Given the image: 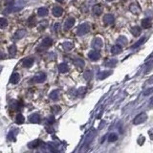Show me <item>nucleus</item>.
Here are the masks:
<instances>
[{"label":"nucleus","instance_id":"e433bc0d","mask_svg":"<svg viewBox=\"0 0 153 153\" xmlns=\"http://www.w3.org/2000/svg\"><path fill=\"white\" fill-rule=\"evenodd\" d=\"M55 117H54V116L49 117V118L47 119V123L49 124H53L54 123H55Z\"/></svg>","mask_w":153,"mask_h":153},{"label":"nucleus","instance_id":"412c9836","mask_svg":"<svg viewBox=\"0 0 153 153\" xmlns=\"http://www.w3.org/2000/svg\"><path fill=\"white\" fill-rule=\"evenodd\" d=\"M151 25H152V23H151V20L149 18H145L142 21V26L144 27V28H145V29L150 28Z\"/></svg>","mask_w":153,"mask_h":153},{"label":"nucleus","instance_id":"f257e3e1","mask_svg":"<svg viewBox=\"0 0 153 153\" xmlns=\"http://www.w3.org/2000/svg\"><path fill=\"white\" fill-rule=\"evenodd\" d=\"M90 31V25L88 23H83L79 25L78 30H76V34L78 35H84Z\"/></svg>","mask_w":153,"mask_h":153},{"label":"nucleus","instance_id":"aec40b11","mask_svg":"<svg viewBox=\"0 0 153 153\" xmlns=\"http://www.w3.org/2000/svg\"><path fill=\"white\" fill-rule=\"evenodd\" d=\"M69 70V67L68 65L66 63H60L59 65H58V71L60 72V73H66V72Z\"/></svg>","mask_w":153,"mask_h":153},{"label":"nucleus","instance_id":"20e7f679","mask_svg":"<svg viewBox=\"0 0 153 153\" xmlns=\"http://www.w3.org/2000/svg\"><path fill=\"white\" fill-rule=\"evenodd\" d=\"M45 79H46V74L43 73V72L37 73L34 78V80L37 82V83H41V82L45 81Z\"/></svg>","mask_w":153,"mask_h":153},{"label":"nucleus","instance_id":"2eb2a0df","mask_svg":"<svg viewBox=\"0 0 153 153\" xmlns=\"http://www.w3.org/2000/svg\"><path fill=\"white\" fill-rule=\"evenodd\" d=\"M121 52V46H120L119 44L118 45H114L113 47L111 48V53L112 55H119L120 53Z\"/></svg>","mask_w":153,"mask_h":153},{"label":"nucleus","instance_id":"09e8293b","mask_svg":"<svg viewBox=\"0 0 153 153\" xmlns=\"http://www.w3.org/2000/svg\"><path fill=\"white\" fill-rule=\"evenodd\" d=\"M57 1H58V2H62L63 0H57Z\"/></svg>","mask_w":153,"mask_h":153},{"label":"nucleus","instance_id":"c756f323","mask_svg":"<svg viewBox=\"0 0 153 153\" xmlns=\"http://www.w3.org/2000/svg\"><path fill=\"white\" fill-rule=\"evenodd\" d=\"M83 76H84V79H86V80H90V79H92V76H93V72L91 71V70H87V71L84 72Z\"/></svg>","mask_w":153,"mask_h":153},{"label":"nucleus","instance_id":"37998d69","mask_svg":"<svg viewBox=\"0 0 153 153\" xmlns=\"http://www.w3.org/2000/svg\"><path fill=\"white\" fill-rule=\"evenodd\" d=\"M5 4H6V5H13V0H6Z\"/></svg>","mask_w":153,"mask_h":153},{"label":"nucleus","instance_id":"6ab92c4d","mask_svg":"<svg viewBox=\"0 0 153 153\" xmlns=\"http://www.w3.org/2000/svg\"><path fill=\"white\" fill-rule=\"evenodd\" d=\"M37 23V19H35V16H31L27 20V25L29 27H34Z\"/></svg>","mask_w":153,"mask_h":153},{"label":"nucleus","instance_id":"f8f14e48","mask_svg":"<svg viewBox=\"0 0 153 153\" xmlns=\"http://www.w3.org/2000/svg\"><path fill=\"white\" fill-rule=\"evenodd\" d=\"M25 35H26V31L25 30H18V31H16V33L13 35V39H20Z\"/></svg>","mask_w":153,"mask_h":153},{"label":"nucleus","instance_id":"a878e982","mask_svg":"<svg viewBox=\"0 0 153 153\" xmlns=\"http://www.w3.org/2000/svg\"><path fill=\"white\" fill-rule=\"evenodd\" d=\"M117 42H118V44L120 45V46H125V45L127 44V39L126 37H120L118 39H117Z\"/></svg>","mask_w":153,"mask_h":153},{"label":"nucleus","instance_id":"a19ab883","mask_svg":"<svg viewBox=\"0 0 153 153\" xmlns=\"http://www.w3.org/2000/svg\"><path fill=\"white\" fill-rule=\"evenodd\" d=\"M144 141H145V138L142 137V136H141L140 138H139V140H138V144L140 145H142V142H144Z\"/></svg>","mask_w":153,"mask_h":153},{"label":"nucleus","instance_id":"f03ea898","mask_svg":"<svg viewBox=\"0 0 153 153\" xmlns=\"http://www.w3.org/2000/svg\"><path fill=\"white\" fill-rule=\"evenodd\" d=\"M52 43H53L52 38H50V37H45L44 39L42 40L41 44L39 45V47L37 48V51H41V50L47 49V48H49L51 45H52Z\"/></svg>","mask_w":153,"mask_h":153},{"label":"nucleus","instance_id":"9d476101","mask_svg":"<svg viewBox=\"0 0 153 153\" xmlns=\"http://www.w3.org/2000/svg\"><path fill=\"white\" fill-rule=\"evenodd\" d=\"M114 21H115V18L112 14H105L103 16V22L106 24V25H111L113 24Z\"/></svg>","mask_w":153,"mask_h":153},{"label":"nucleus","instance_id":"79ce46f5","mask_svg":"<svg viewBox=\"0 0 153 153\" xmlns=\"http://www.w3.org/2000/svg\"><path fill=\"white\" fill-rule=\"evenodd\" d=\"M48 147H49V149H50V150L52 151V152H55V151H57V149H55V148L54 147L53 145H48Z\"/></svg>","mask_w":153,"mask_h":153},{"label":"nucleus","instance_id":"2f4dec72","mask_svg":"<svg viewBox=\"0 0 153 153\" xmlns=\"http://www.w3.org/2000/svg\"><path fill=\"white\" fill-rule=\"evenodd\" d=\"M62 47H63V49L65 51H70L73 49V44H72L71 42H64L63 44H62Z\"/></svg>","mask_w":153,"mask_h":153},{"label":"nucleus","instance_id":"5701e85b","mask_svg":"<svg viewBox=\"0 0 153 153\" xmlns=\"http://www.w3.org/2000/svg\"><path fill=\"white\" fill-rule=\"evenodd\" d=\"M93 13H95L96 16H100L103 13V9L100 5H95L93 7Z\"/></svg>","mask_w":153,"mask_h":153},{"label":"nucleus","instance_id":"a18cd8bd","mask_svg":"<svg viewBox=\"0 0 153 153\" xmlns=\"http://www.w3.org/2000/svg\"><path fill=\"white\" fill-rule=\"evenodd\" d=\"M85 88H80V89H79V94H83V93L85 92Z\"/></svg>","mask_w":153,"mask_h":153},{"label":"nucleus","instance_id":"58836bf2","mask_svg":"<svg viewBox=\"0 0 153 153\" xmlns=\"http://www.w3.org/2000/svg\"><path fill=\"white\" fill-rule=\"evenodd\" d=\"M152 92H153V87L152 88H149V89H147V90H145V93H144V95H145V96H148L149 94H151Z\"/></svg>","mask_w":153,"mask_h":153},{"label":"nucleus","instance_id":"72a5a7b5","mask_svg":"<svg viewBox=\"0 0 153 153\" xmlns=\"http://www.w3.org/2000/svg\"><path fill=\"white\" fill-rule=\"evenodd\" d=\"M117 140H118V135H117V134H115V133H112V134L109 135L108 142H116Z\"/></svg>","mask_w":153,"mask_h":153},{"label":"nucleus","instance_id":"b1692460","mask_svg":"<svg viewBox=\"0 0 153 153\" xmlns=\"http://www.w3.org/2000/svg\"><path fill=\"white\" fill-rule=\"evenodd\" d=\"M48 10L46 8H44V7H42V8H39L38 9V11H37V14L39 16H48Z\"/></svg>","mask_w":153,"mask_h":153},{"label":"nucleus","instance_id":"473e14b6","mask_svg":"<svg viewBox=\"0 0 153 153\" xmlns=\"http://www.w3.org/2000/svg\"><path fill=\"white\" fill-rule=\"evenodd\" d=\"M8 25V20L4 17H0V28H5Z\"/></svg>","mask_w":153,"mask_h":153},{"label":"nucleus","instance_id":"ddd939ff","mask_svg":"<svg viewBox=\"0 0 153 153\" xmlns=\"http://www.w3.org/2000/svg\"><path fill=\"white\" fill-rule=\"evenodd\" d=\"M130 31H131L132 34H133L134 37H139L141 34V33H142V29H141L139 26H133Z\"/></svg>","mask_w":153,"mask_h":153},{"label":"nucleus","instance_id":"4be33fe9","mask_svg":"<svg viewBox=\"0 0 153 153\" xmlns=\"http://www.w3.org/2000/svg\"><path fill=\"white\" fill-rule=\"evenodd\" d=\"M117 64V59H107L104 62V65L109 67V68H112Z\"/></svg>","mask_w":153,"mask_h":153},{"label":"nucleus","instance_id":"1a4fd4ad","mask_svg":"<svg viewBox=\"0 0 153 153\" xmlns=\"http://www.w3.org/2000/svg\"><path fill=\"white\" fill-rule=\"evenodd\" d=\"M52 13H53V16H55V17H59V16H62V13H63V10H62L61 7L55 6V7H54L53 11H52Z\"/></svg>","mask_w":153,"mask_h":153},{"label":"nucleus","instance_id":"7c9ffc66","mask_svg":"<svg viewBox=\"0 0 153 153\" xmlns=\"http://www.w3.org/2000/svg\"><path fill=\"white\" fill-rule=\"evenodd\" d=\"M58 90H55V91H53V92L50 94V99L52 100H58Z\"/></svg>","mask_w":153,"mask_h":153},{"label":"nucleus","instance_id":"393cba45","mask_svg":"<svg viewBox=\"0 0 153 153\" xmlns=\"http://www.w3.org/2000/svg\"><path fill=\"white\" fill-rule=\"evenodd\" d=\"M74 63L76 67H79V68H83L84 67V61L82 60L81 58H76L74 60Z\"/></svg>","mask_w":153,"mask_h":153},{"label":"nucleus","instance_id":"4c0bfd02","mask_svg":"<svg viewBox=\"0 0 153 153\" xmlns=\"http://www.w3.org/2000/svg\"><path fill=\"white\" fill-rule=\"evenodd\" d=\"M12 11H13V7L10 6V7H8V8H6V10L4 11V14H8V13H10Z\"/></svg>","mask_w":153,"mask_h":153},{"label":"nucleus","instance_id":"c03bdc74","mask_svg":"<svg viewBox=\"0 0 153 153\" xmlns=\"http://www.w3.org/2000/svg\"><path fill=\"white\" fill-rule=\"evenodd\" d=\"M148 135L150 136V138L153 140V128H151V129H149V131H148Z\"/></svg>","mask_w":153,"mask_h":153},{"label":"nucleus","instance_id":"49530a36","mask_svg":"<svg viewBox=\"0 0 153 153\" xmlns=\"http://www.w3.org/2000/svg\"><path fill=\"white\" fill-rule=\"evenodd\" d=\"M5 58V54H3L2 52H0V59H3Z\"/></svg>","mask_w":153,"mask_h":153},{"label":"nucleus","instance_id":"39448f33","mask_svg":"<svg viewBox=\"0 0 153 153\" xmlns=\"http://www.w3.org/2000/svg\"><path fill=\"white\" fill-rule=\"evenodd\" d=\"M75 22H76V19H75L74 17H69V18L65 21V23H64V30H65V31L70 30L72 27L74 26Z\"/></svg>","mask_w":153,"mask_h":153},{"label":"nucleus","instance_id":"ea45409f","mask_svg":"<svg viewBox=\"0 0 153 153\" xmlns=\"http://www.w3.org/2000/svg\"><path fill=\"white\" fill-rule=\"evenodd\" d=\"M59 28H60V24H59V23H55V26H54V31H55V32H58V30H59Z\"/></svg>","mask_w":153,"mask_h":153},{"label":"nucleus","instance_id":"f704fd0d","mask_svg":"<svg viewBox=\"0 0 153 153\" xmlns=\"http://www.w3.org/2000/svg\"><path fill=\"white\" fill-rule=\"evenodd\" d=\"M9 54H11L12 55H14L16 54V45H11L9 47Z\"/></svg>","mask_w":153,"mask_h":153},{"label":"nucleus","instance_id":"7ed1b4c3","mask_svg":"<svg viewBox=\"0 0 153 153\" xmlns=\"http://www.w3.org/2000/svg\"><path fill=\"white\" fill-rule=\"evenodd\" d=\"M146 120H147V115H146V113H141L138 116L135 117L133 123H134V124H142V123H145Z\"/></svg>","mask_w":153,"mask_h":153},{"label":"nucleus","instance_id":"c85d7f7f","mask_svg":"<svg viewBox=\"0 0 153 153\" xmlns=\"http://www.w3.org/2000/svg\"><path fill=\"white\" fill-rule=\"evenodd\" d=\"M24 121H25V118H24V116L22 115V114H17L16 115V124H23Z\"/></svg>","mask_w":153,"mask_h":153},{"label":"nucleus","instance_id":"6e6552de","mask_svg":"<svg viewBox=\"0 0 153 153\" xmlns=\"http://www.w3.org/2000/svg\"><path fill=\"white\" fill-rule=\"evenodd\" d=\"M22 64H23L24 67L30 68V67H32L33 64H34V58H25L23 60H22Z\"/></svg>","mask_w":153,"mask_h":153},{"label":"nucleus","instance_id":"de8ad7c7","mask_svg":"<svg viewBox=\"0 0 153 153\" xmlns=\"http://www.w3.org/2000/svg\"><path fill=\"white\" fill-rule=\"evenodd\" d=\"M150 103H151V104H152V103H153V98L151 99V100H150Z\"/></svg>","mask_w":153,"mask_h":153},{"label":"nucleus","instance_id":"0eeeda50","mask_svg":"<svg viewBox=\"0 0 153 153\" xmlns=\"http://www.w3.org/2000/svg\"><path fill=\"white\" fill-rule=\"evenodd\" d=\"M88 58L91 59V60H98L99 58H100V54L99 53L97 50H94V51H90L89 54H88Z\"/></svg>","mask_w":153,"mask_h":153},{"label":"nucleus","instance_id":"3c124183","mask_svg":"<svg viewBox=\"0 0 153 153\" xmlns=\"http://www.w3.org/2000/svg\"><path fill=\"white\" fill-rule=\"evenodd\" d=\"M0 72H1V67H0Z\"/></svg>","mask_w":153,"mask_h":153},{"label":"nucleus","instance_id":"9b49d317","mask_svg":"<svg viewBox=\"0 0 153 153\" xmlns=\"http://www.w3.org/2000/svg\"><path fill=\"white\" fill-rule=\"evenodd\" d=\"M40 116L38 114L34 113L33 115H31V117L29 118V121L30 123H32V124H39L40 123Z\"/></svg>","mask_w":153,"mask_h":153},{"label":"nucleus","instance_id":"bb28decb","mask_svg":"<svg viewBox=\"0 0 153 153\" xmlns=\"http://www.w3.org/2000/svg\"><path fill=\"white\" fill-rule=\"evenodd\" d=\"M145 40H146V37H142V38H140V39H139V41H137V42H136L134 45H133V46H132V48H133V49H135V48L140 47L141 45L144 44V42H145Z\"/></svg>","mask_w":153,"mask_h":153},{"label":"nucleus","instance_id":"cd10ccee","mask_svg":"<svg viewBox=\"0 0 153 153\" xmlns=\"http://www.w3.org/2000/svg\"><path fill=\"white\" fill-rule=\"evenodd\" d=\"M40 145H41V141L40 140H35V141H34V142H30L29 145H28V146H29L30 148H34V147L39 146Z\"/></svg>","mask_w":153,"mask_h":153},{"label":"nucleus","instance_id":"423d86ee","mask_svg":"<svg viewBox=\"0 0 153 153\" xmlns=\"http://www.w3.org/2000/svg\"><path fill=\"white\" fill-rule=\"evenodd\" d=\"M92 47L95 49V50H100V48L103 47V40L100 37H96L95 39L93 40L92 42Z\"/></svg>","mask_w":153,"mask_h":153},{"label":"nucleus","instance_id":"c9c22d12","mask_svg":"<svg viewBox=\"0 0 153 153\" xmlns=\"http://www.w3.org/2000/svg\"><path fill=\"white\" fill-rule=\"evenodd\" d=\"M60 111V107L58 105H54L53 107H52V112H53L54 114H57Z\"/></svg>","mask_w":153,"mask_h":153},{"label":"nucleus","instance_id":"4468645a","mask_svg":"<svg viewBox=\"0 0 153 153\" xmlns=\"http://www.w3.org/2000/svg\"><path fill=\"white\" fill-rule=\"evenodd\" d=\"M19 79H20V75L18 74V73H13V75H12L11 76V83H13V84H16V83H18Z\"/></svg>","mask_w":153,"mask_h":153},{"label":"nucleus","instance_id":"8fccbe9b","mask_svg":"<svg viewBox=\"0 0 153 153\" xmlns=\"http://www.w3.org/2000/svg\"><path fill=\"white\" fill-rule=\"evenodd\" d=\"M106 1H113V0H106Z\"/></svg>","mask_w":153,"mask_h":153},{"label":"nucleus","instance_id":"f3484780","mask_svg":"<svg viewBox=\"0 0 153 153\" xmlns=\"http://www.w3.org/2000/svg\"><path fill=\"white\" fill-rule=\"evenodd\" d=\"M112 74V71H103V72H100L98 74V79H103L107 78L108 76Z\"/></svg>","mask_w":153,"mask_h":153},{"label":"nucleus","instance_id":"dca6fc26","mask_svg":"<svg viewBox=\"0 0 153 153\" xmlns=\"http://www.w3.org/2000/svg\"><path fill=\"white\" fill-rule=\"evenodd\" d=\"M11 107L13 108V110L14 111H18L21 109V104H20V101H16V100H13L11 103Z\"/></svg>","mask_w":153,"mask_h":153},{"label":"nucleus","instance_id":"a211bd4d","mask_svg":"<svg viewBox=\"0 0 153 153\" xmlns=\"http://www.w3.org/2000/svg\"><path fill=\"white\" fill-rule=\"evenodd\" d=\"M129 10H130V11H131L133 13H139L141 12L140 6L138 5V4H132V5H130Z\"/></svg>","mask_w":153,"mask_h":153}]
</instances>
